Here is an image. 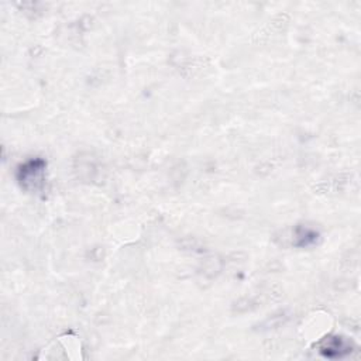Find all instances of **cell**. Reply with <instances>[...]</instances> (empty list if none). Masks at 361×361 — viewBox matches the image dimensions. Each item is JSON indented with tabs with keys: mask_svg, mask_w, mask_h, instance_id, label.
<instances>
[{
	"mask_svg": "<svg viewBox=\"0 0 361 361\" xmlns=\"http://www.w3.org/2000/svg\"><path fill=\"white\" fill-rule=\"evenodd\" d=\"M319 233L308 226H300L295 231V245L298 247H309L316 243Z\"/></svg>",
	"mask_w": 361,
	"mask_h": 361,
	"instance_id": "obj_3",
	"label": "cell"
},
{
	"mask_svg": "<svg viewBox=\"0 0 361 361\" xmlns=\"http://www.w3.org/2000/svg\"><path fill=\"white\" fill-rule=\"evenodd\" d=\"M45 168L47 162L40 158H31L17 168V180L22 188L31 192H38L44 188L45 184Z\"/></svg>",
	"mask_w": 361,
	"mask_h": 361,
	"instance_id": "obj_1",
	"label": "cell"
},
{
	"mask_svg": "<svg viewBox=\"0 0 361 361\" xmlns=\"http://www.w3.org/2000/svg\"><path fill=\"white\" fill-rule=\"evenodd\" d=\"M319 351L326 358H343L353 351V344L341 336H330L321 343Z\"/></svg>",
	"mask_w": 361,
	"mask_h": 361,
	"instance_id": "obj_2",
	"label": "cell"
}]
</instances>
